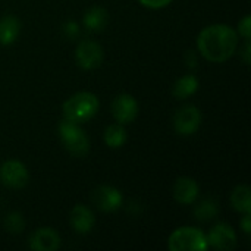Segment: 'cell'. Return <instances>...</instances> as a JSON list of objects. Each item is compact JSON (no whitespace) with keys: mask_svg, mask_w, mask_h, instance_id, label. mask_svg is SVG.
I'll return each instance as SVG.
<instances>
[{"mask_svg":"<svg viewBox=\"0 0 251 251\" xmlns=\"http://www.w3.org/2000/svg\"><path fill=\"white\" fill-rule=\"evenodd\" d=\"M209 246L221 251H231L237 247V234L226 224L215 225L207 235Z\"/></svg>","mask_w":251,"mask_h":251,"instance_id":"30bf717a","label":"cell"},{"mask_svg":"<svg viewBox=\"0 0 251 251\" xmlns=\"http://www.w3.org/2000/svg\"><path fill=\"white\" fill-rule=\"evenodd\" d=\"M199 197V185L193 178H179L174 185V199L181 204H191Z\"/></svg>","mask_w":251,"mask_h":251,"instance_id":"4fadbf2b","label":"cell"},{"mask_svg":"<svg viewBox=\"0 0 251 251\" xmlns=\"http://www.w3.org/2000/svg\"><path fill=\"white\" fill-rule=\"evenodd\" d=\"M93 203L103 212H116L122 206V194L115 187L101 185L91 194Z\"/></svg>","mask_w":251,"mask_h":251,"instance_id":"9c48e42d","label":"cell"},{"mask_svg":"<svg viewBox=\"0 0 251 251\" xmlns=\"http://www.w3.org/2000/svg\"><path fill=\"white\" fill-rule=\"evenodd\" d=\"M63 34L68 37V38H75L79 35V26L76 22L74 21H69L63 25Z\"/></svg>","mask_w":251,"mask_h":251,"instance_id":"7402d4cb","label":"cell"},{"mask_svg":"<svg viewBox=\"0 0 251 251\" xmlns=\"http://www.w3.org/2000/svg\"><path fill=\"white\" fill-rule=\"evenodd\" d=\"M201 125V112L193 106H184L182 109H178L174 116V128L179 135H193L199 131Z\"/></svg>","mask_w":251,"mask_h":251,"instance_id":"5b68a950","label":"cell"},{"mask_svg":"<svg viewBox=\"0 0 251 251\" xmlns=\"http://www.w3.org/2000/svg\"><path fill=\"white\" fill-rule=\"evenodd\" d=\"M126 141V131L124 125L121 124H113L109 125L104 131V143L110 149H119L125 144Z\"/></svg>","mask_w":251,"mask_h":251,"instance_id":"ac0fdd59","label":"cell"},{"mask_svg":"<svg viewBox=\"0 0 251 251\" xmlns=\"http://www.w3.org/2000/svg\"><path fill=\"white\" fill-rule=\"evenodd\" d=\"M200 53L210 62H225L237 50L238 34L225 24H213L206 26L197 38Z\"/></svg>","mask_w":251,"mask_h":251,"instance_id":"6da1fadb","label":"cell"},{"mask_svg":"<svg viewBox=\"0 0 251 251\" xmlns=\"http://www.w3.org/2000/svg\"><path fill=\"white\" fill-rule=\"evenodd\" d=\"M99 99L96 94L88 91H81L71 96L62 106L63 116L75 124H82L90 121L99 110Z\"/></svg>","mask_w":251,"mask_h":251,"instance_id":"7a4b0ae2","label":"cell"},{"mask_svg":"<svg viewBox=\"0 0 251 251\" xmlns=\"http://www.w3.org/2000/svg\"><path fill=\"white\" fill-rule=\"evenodd\" d=\"M194 213H196V218L201 222L210 221L218 215V203L212 199H206L196 207Z\"/></svg>","mask_w":251,"mask_h":251,"instance_id":"d6986e66","label":"cell"},{"mask_svg":"<svg viewBox=\"0 0 251 251\" xmlns=\"http://www.w3.org/2000/svg\"><path fill=\"white\" fill-rule=\"evenodd\" d=\"M196 56H194V53L193 51H188L187 53V63H188V66H196Z\"/></svg>","mask_w":251,"mask_h":251,"instance_id":"484cf974","label":"cell"},{"mask_svg":"<svg viewBox=\"0 0 251 251\" xmlns=\"http://www.w3.org/2000/svg\"><path fill=\"white\" fill-rule=\"evenodd\" d=\"M232 207L240 213H251V196L249 185H238L231 194Z\"/></svg>","mask_w":251,"mask_h":251,"instance_id":"2e32d148","label":"cell"},{"mask_svg":"<svg viewBox=\"0 0 251 251\" xmlns=\"http://www.w3.org/2000/svg\"><path fill=\"white\" fill-rule=\"evenodd\" d=\"M241 228H243V231L247 234V235H250L251 232V215L250 213H244V216H243V219H241Z\"/></svg>","mask_w":251,"mask_h":251,"instance_id":"cb8c5ba5","label":"cell"},{"mask_svg":"<svg viewBox=\"0 0 251 251\" xmlns=\"http://www.w3.org/2000/svg\"><path fill=\"white\" fill-rule=\"evenodd\" d=\"M238 31H240V35H243L246 40H250L251 37V16L250 15H246L240 24H238Z\"/></svg>","mask_w":251,"mask_h":251,"instance_id":"44dd1931","label":"cell"},{"mask_svg":"<svg viewBox=\"0 0 251 251\" xmlns=\"http://www.w3.org/2000/svg\"><path fill=\"white\" fill-rule=\"evenodd\" d=\"M75 57H76L78 65L82 69H96L101 65L104 53H103V49L99 43L84 40L78 44L76 51H75Z\"/></svg>","mask_w":251,"mask_h":251,"instance_id":"52a82bcc","label":"cell"},{"mask_svg":"<svg viewBox=\"0 0 251 251\" xmlns=\"http://www.w3.org/2000/svg\"><path fill=\"white\" fill-rule=\"evenodd\" d=\"M112 115L118 124H131L138 115V103L131 94H119L112 101Z\"/></svg>","mask_w":251,"mask_h":251,"instance_id":"ba28073f","label":"cell"},{"mask_svg":"<svg viewBox=\"0 0 251 251\" xmlns=\"http://www.w3.org/2000/svg\"><path fill=\"white\" fill-rule=\"evenodd\" d=\"M4 226H6V229H7L9 232H12V234H19V232L24 231L25 221H24V218H22L21 213L12 212V213H9V215L6 216V219H4Z\"/></svg>","mask_w":251,"mask_h":251,"instance_id":"ffe728a7","label":"cell"},{"mask_svg":"<svg viewBox=\"0 0 251 251\" xmlns=\"http://www.w3.org/2000/svg\"><path fill=\"white\" fill-rule=\"evenodd\" d=\"M21 31V22L13 15H6L0 19V44L9 46L12 44Z\"/></svg>","mask_w":251,"mask_h":251,"instance_id":"5bb4252c","label":"cell"},{"mask_svg":"<svg viewBox=\"0 0 251 251\" xmlns=\"http://www.w3.org/2000/svg\"><path fill=\"white\" fill-rule=\"evenodd\" d=\"M199 88V81L194 75H185L179 79H176V82L172 87V94L176 99H187L190 96H193Z\"/></svg>","mask_w":251,"mask_h":251,"instance_id":"e0dca14e","label":"cell"},{"mask_svg":"<svg viewBox=\"0 0 251 251\" xmlns=\"http://www.w3.org/2000/svg\"><path fill=\"white\" fill-rule=\"evenodd\" d=\"M107 12L100 7V6H94L91 9H88L84 15L82 24L84 26L91 31V32H100L104 29V26L107 25Z\"/></svg>","mask_w":251,"mask_h":251,"instance_id":"9a60e30c","label":"cell"},{"mask_svg":"<svg viewBox=\"0 0 251 251\" xmlns=\"http://www.w3.org/2000/svg\"><path fill=\"white\" fill-rule=\"evenodd\" d=\"M59 137L65 149L75 157H85L90 151V140L78 124L63 119L59 122Z\"/></svg>","mask_w":251,"mask_h":251,"instance_id":"3957f363","label":"cell"},{"mask_svg":"<svg viewBox=\"0 0 251 251\" xmlns=\"http://www.w3.org/2000/svg\"><path fill=\"white\" fill-rule=\"evenodd\" d=\"M168 247L171 251H204L209 249V241L203 231L184 226L172 232Z\"/></svg>","mask_w":251,"mask_h":251,"instance_id":"277c9868","label":"cell"},{"mask_svg":"<svg viewBox=\"0 0 251 251\" xmlns=\"http://www.w3.org/2000/svg\"><path fill=\"white\" fill-rule=\"evenodd\" d=\"M0 181L9 188H24L29 181L28 169L18 160H7L0 168Z\"/></svg>","mask_w":251,"mask_h":251,"instance_id":"8992f818","label":"cell"},{"mask_svg":"<svg viewBox=\"0 0 251 251\" xmlns=\"http://www.w3.org/2000/svg\"><path fill=\"white\" fill-rule=\"evenodd\" d=\"M143 6L150 7V9H162L165 6H168L169 3H172V0H138Z\"/></svg>","mask_w":251,"mask_h":251,"instance_id":"603a6c76","label":"cell"},{"mask_svg":"<svg viewBox=\"0 0 251 251\" xmlns=\"http://www.w3.org/2000/svg\"><path fill=\"white\" fill-rule=\"evenodd\" d=\"M250 51H251L250 40H246V47H244V62H246L247 65L250 63Z\"/></svg>","mask_w":251,"mask_h":251,"instance_id":"d4e9b609","label":"cell"},{"mask_svg":"<svg viewBox=\"0 0 251 251\" xmlns=\"http://www.w3.org/2000/svg\"><path fill=\"white\" fill-rule=\"evenodd\" d=\"M29 247L35 251H56L60 247V237L50 228H40L31 235Z\"/></svg>","mask_w":251,"mask_h":251,"instance_id":"8fae6325","label":"cell"},{"mask_svg":"<svg viewBox=\"0 0 251 251\" xmlns=\"http://www.w3.org/2000/svg\"><path fill=\"white\" fill-rule=\"evenodd\" d=\"M69 222H71V226L74 228V231H76L79 234H87L93 229L96 219H94L93 212L88 207L78 204L71 210Z\"/></svg>","mask_w":251,"mask_h":251,"instance_id":"7c38bea8","label":"cell"}]
</instances>
